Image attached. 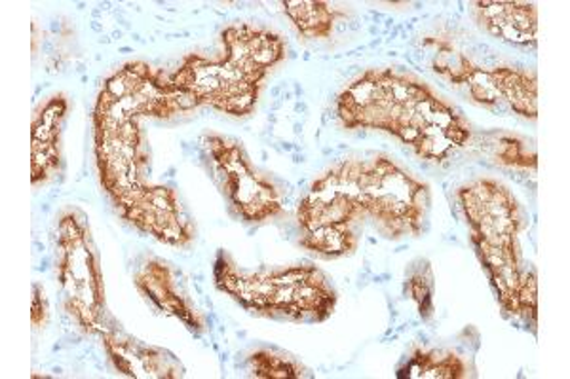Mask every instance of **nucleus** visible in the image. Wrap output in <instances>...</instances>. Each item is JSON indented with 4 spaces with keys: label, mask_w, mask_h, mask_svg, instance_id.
Wrapping results in <instances>:
<instances>
[{
    "label": "nucleus",
    "mask_w": 570,
    "mask_h": 379,
    "mask_svg": "<svg viewBox=\"0 0 570 379\" xmlns=\"http://www.w3.org/2000/svg\"><path fill=\"white\" fill-rule=\"evenodd\" d=\"M337 112L344 128L392 133L424 160H445L472 137L453 104L421 78L395 69L363 72L338 96Z\"/></svg>",
    "instance_id": "nucleus-1"
},
{
    "label": "nucleus",
    "mask_w": 570,
    "mask_h": 379,
    "mask_svg": "<svg viewBox=\"0 0 570 379\" xmlns=\"http://www.w3.org/2000/svg\"><path fill=\"white\" fill-rule=\"evenodd\" d=\"M215 279L219 290L255 316L322 322L333 316L337 306V292L316 266L246 273L227 255H220L215 263Z\"/></svg>",
    "instance_id": "nucleus-2"
},
{
    "label": "nucleus",
    "mask_w": 570,
    "mask_h": 379,
    "mask_svg": "<svg viewBox=\"0 0 570 379\" xmlns=\"http://www.w3.org/2000/svg\"><path fill=\"white\" fill-rule=\"evenodd\" d=\"M242 26L223 31L225 58L219 61L190 53L171 82L190 97L196 107H214L230 117H247L255 109L268 69L247 48Z\"/></svg>",
    "instance_id": "nucleus-3"
},
{
    "label": "nucleus",
    "mask_w": 570,
    "mask_h": 379,
    "mask_svg": "<svg viewBox=\"0 0 570 379\" xmlns=\"http://www.w3.org/2000/svg\"><path fill=\"white\" fill-rule=\"evenodd\" d=\"M360 203L363 215L375 220L384 238H416L424 230L430 209V187L403 171L389 156L362 161Z\"/></svg>",
    "instance_id": "nucleus-4"
},
{
    "label": "nucleus",
    "mask_w": 570,
    "mask_h": 379,
    "mask_svg": "<svg viewBox=\"0 0 570 379\" xmlns=\"http://www.w3.org/2000/svg\"><path fill=\"white\" fill-rule=\"evenodd\" d=\"M77 215L66 212L59 220L58 277L66 290L67 311L96 332L105 303L104 276L85 217L77 219Z\"/></svg>",
    "instance_id": "nucleus-5"
},
{
    "label": "nucleus",
    "mask_w": 570,
    "mask_h": 379,
    "mask_svg": "<svg viewBox=\"0 0 570 379\" xmlns=\"http://www.w3.org/2000/svg\"><path fill=\"white\" fill-rule=\"evenodd\" d=\"M206 147L214 158L220 190L227 196L236 215L257 225L284 215V200L273 180L253 168L242 142L209 133Z\"/></svg>",
    "instance_id": "nucleus-6"
},
{
    "label": "nucleus",
    "mask_w": 570,
    "mask_h": 379,
    "mask_svg": "<svg viewBox=\"0 0 570 379\" xmlns=\"http://www.w3.org/2000/svg\"><path fill=\"white\" fill-rule=\"evenodd\" d=\"M459 200L475 252L521 255L519 236L525 230V212L504 184L493 179L473 180L459 190Z\"/></svg>",
    "instance_id": "nucleus-7"
},
{
    "label": "nucleus",
    "mask_w": 570,
    "mask_h": 379,
    "mask_svg": "<svg viewBox=\"0 0 570 379\" xmlns=\"http://www.w3.org/2000/svg\"><path fill=\"white\" fill-rule=\"evenodd\" d=\"M136 287L164 313L177 317L190 330H206V319L190 303L187 292L176 279V273L163 260H149L136 273Z\"/></svg>",
    "instance_id": "nucleus-8"
},
{
    "label": "nucleus",
    "mask_w": 570,
    "mask_h": 379,
    "mask_svg": "<svg viewBox=\"0 0 570 379\" xmlns=\"http://www.w3.org/2000/svg\"><path fill=\"white\" fill-rule=\"evenodd\" d=\"M105 349L118 372L130 378H179L183 368L174 355L145 346L128 336L104 332Z\"/></svg>",
    "instance_id": "nucleus-9"
},
{
    "label": "nucleus",
    "mask_w": 570,
    "mask_h": 379,
    "mask_svg": "<svg viewBox=\"0 0 570 379\" xmlns=\"http://www.w3.org/2000/svg\"><path fill=\"white\" fill-rule=\"evenodd\" d=\"M483 31L512 44L537 46L538 10L531 2H473Z\"/></svg>",
    "instance_id": "nucleus-10"
},
{
    "label": "nucleus",
    "mask_w": 570,
    "mask_h": 379,
    "mask_svg": "<svg viewBox=\"0 0 570 379\" xmlns=\"http://www.w3.org/2000/svg\"><path fill=\"white\" fill-rule=\"evenodd\" d=\"M67 99L53 96L33 120V184L50 179L59 169V133L66 118Z\"/></svg>",
    "instance_id": "nucleus-11"
},
{
    "label": "nucleus",
    "mask_w": 570,
    "mask_h": 379,
    "mask_svg": "<svg viewBox=\"0 0 570 379\" xmlns=\"http://www.w3.org/2000/svg\"><path fill=\"white\" fill-rule=\"evenodd\" d=\"M500 99H505L519 117L537 120L538 117V80L534 72L521 71L513 67H497L489 71Z\"/></svg>",
    "instance_id": "nucleus-12"
},
{
    "label": "nucleus",
    "mask_w": 570,
    "mask_h": 379,
    "mask_svg": "<svg viewBox=\"0 0 570 379\" xmlns=\"http://www.w3.org/2000/svg\"><path fill=\"white\" fill-rule=\"evenodd\" d=\"M284 12L293 21V26L306 39H330L338 13L327 2H308L293 0L284 2Z\"/></svg>",
    "instance_id": "nucleus-13"
},
{
    "label": "nucleus",
    "mask_w": 570,
    "mask_h": 379,
    "mask_svg": "<svg viewBox=\"0 0 570 379\" xmlns=\"http://www.w3.org/2000/svg\"><path fill=\"white\" fill-rule=\"evenodd\" d=\"M301 247L316 252L322 258H341L354 255L360 245L354 226H322L312 232L303 233Z\"/></svg>",
    "instance_id": "nucleus-14"
},
{
    "label": "nucleus",
    "mask_w": 570,
    "mask_h": 379,
    "mask_svg": "<svg viewBox=\"0 0 570 379\" xmlns=\"http://www.w3.org/2000/svg\"><path fill=\"white\" fill-rule=\"evenodd\" d=\"M407 378H466V365L461 357L443 351L416 349L405 367Z\"/></svg>",
    "instance_id": "nucleus-15"
},
{
    "label": "nucleus",
    "mask_w": 570,
    "mask_h": 379,
    "mask_svg": "<svg viewBox=\"0 0 570 379\" xmlns=\"http://www.w3.org/2000/svg\"><path fill=\"white\" fill-rule=\"evenodd\" d=\"M252 370L255 378H305L306 373L301 365H297L287 355L261 349L252 355Z\"/></svg>",
    "instance_id": "nucleus-16"
},
{
    "label": "nucleus",
    "mask_w": 570,
    "mask_h": 379,
    "mask_svg": "<svg viewBox=\"0 0 570 379\" xmlns=\"http://www.w3.org/2000/svg\"><path fill=\"white\" fill-rule=\"evenodd\" d=\"M475 64L468 59L466 53L459 52L451 44H441L435 53L434 71L449 80L451 84H468V80L475 72Z\"/></svg>",
    "instance_id": "nucleus-17"
},
{
    "label": "nucleus",
    "mask_w": 570,
    "mask_h": 379,
    "mask_svg": "<svg viewBox=\"0 0 570 379\" xmlns=\"http://www.w3.org/2000/svg\"><path fill=\"white\" fill-rule=\"evenodd\" d=\"M494 158L510 168H537V154H529V148L519 137H499Z\"/></svg>",
    "instance_id": "nucleus-18"
},
{
    "label": "nucleus",
    "mask_w": 570,
    "mask_h": 379,
    "mask_svg": "<svg viewBox=\"0 0 570 379\" xmlns=\"http://www.w3.org/2000/svg\"><path fill=\"white\" fill-rule=\"evenodd\" d=\"M432 289H434V281H432V270L430 268L419 271V273L411 276V279H409V292H411V298L415 300L419 311H421V316L424 319H430V316L434 313Z\"/></svg>",
    "instance_id": "nucleus-19"
},
{
    "label": "nucleus",
    "mask_w": 570,
    "mask_h": 379,
    "mask_svg": "<svg viewBox=\"0 0 570 379\" xmlns=\"http://www.w3.org/2000/svg\"><path fill=\"white\" fill-rule=\"evenodd\" d=\"M466 86L470 88V96L475 103L483 104V107H493L499 103L500 93L494 86L493 78L489 77V71L475 69Z\"/></svg>",
    "instance_id": "nucleus-20"
},
{
    "label": "nucleus",
    "mask_w": 570,
    "mask_h": 379,
    "mask_svg": "<svg viewBox=\"0 0 570 379\" xmlns=\"http://www.w3.org/2000/svg\"><path fill=\"white\" fill-rule=\"evenodd\" d=\"M31 319L35 327L45 325L48 319V302H46L45 289H40V285H33V308H31Z\"/></svg>",
    "instance_id": "nucleus-21"
}]
</instances>
